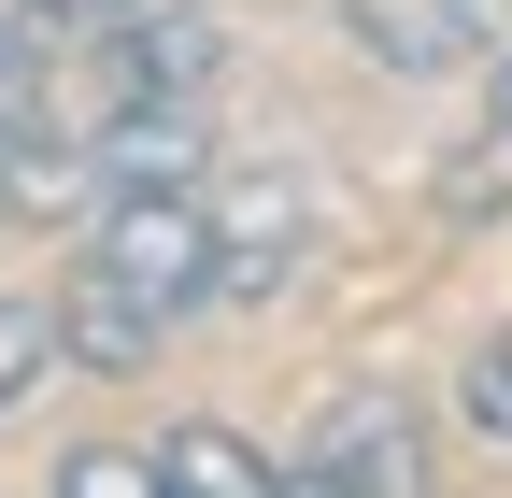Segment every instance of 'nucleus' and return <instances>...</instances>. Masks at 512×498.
<instances>
[{"label":"nucleus","instance_id":"obj_1","mask_svg":"<svg viewBox=\"0 0 512 498\" xmlns=\"http://www.w3.org/2000/svg\"><path fill=\"white\" fill-rule=\"evenodd\" d=\"M86 285H114L128 314H200L214 299V200L200 185H114L86 214Z\"/></svg>","mask_w":512,"mask_h":498},{"label":"nucleus","instance_id":"obj_2","mask_svg":"<svg viewBox=\"0 0 512 498\" xmlns=\"http://www.w3.org/2000/svg\"><path fill=\"white\" fill-rule=\"evenodd\" d=\"M228 72V29L200 15V0H143V15L86 29V100L72 129H100V114H171V100H214Z\"/></svg>","mask_w":512,"mask_h":498},{"label":"nucleus","instance_id":"obj_3","mask_svg":"<svg viewBox=\"0 0 512 498\" xmlns=\"http://www.w3.org/2000/svg\"><path fill=\"white\" fill-rule=\"evenodd\" d=\"M200 200H214V299H228V314L285 299V285H299V257H313V171L256 157V171L200 185Z\"/></svg>","mask_w":512,"mask_h":498},{"label":"nucleus","instance_id":"obj_4","mask_svg":"<svg viewBox=\"0 0 512 498\" xmlns=\"http://www.w3.org/2000/svg\"><path fill=\"white\" fill-rule=\"evenodd\" d=\"M342 29H356L370 72L441 86V72H484V57L512 43V0H342Z\"/></svg>","mask_w":512,"mask_h":498},{"label":"nucleus","instance_id":"obj_5","mask_svg":"<svg viewBox=\"0 0 512 498\" xmlns=\"http://www.w3.org/2000/svg\"><path fill=\"white\" fill-rule=\"evenodd\" d=\"M313 456H328L356 498H441V456H427V413L399 399V385H356V399H328L313 413Z\"/></svg>","mask_w":512,"mask_h":498},{"label":"nucleus","instance_id":"obj_6","mask_svg":"<svg viewBox=\"0 0 512 498\" xmlns=\"http://www.w3.org/2000/svg\"><path fill=\"white\" fill-rule=\"evenodd\" d=\"M157 456H171V484H185V498H271V484H285V470L256 456L242 427H228V413H185L171 442H157Z\"/></svg>","mask_w":512,"mask_h":498},{"label":"nucleus","instance_id":"obj_7","mask_svg":"<svg viewBox=\"0 0 512 498\" xmlns=\"http://www.w3.org/2000/svg\"><path fill=\"white\" fill-rule=\"evenodd\" d=\"M157 342H171L157 314H128L114 285H86V271H72V299H57V356H86V370H143Z\"/></svg>","mask_w":512,"mask_h":498},{"label":"nucleus","instance_id":"obj_8","mask_svg":"<svg viewBox=\"0 0 512 498\" xmlns=\"http://www.w3.org/2000/svg\"><path fill=\"white\" fill-rule=\"evenodd\" d=\"M57 498H185V484L143 442H72V456H57Z\"/></svg>","mask_w":512,"mask_h":498},{"label":"nucleus","instance_id":"obj_9","mask_svg":"<svg viewBox=\"0 0 512 498\" xmlns=\"http://www.w3.org/2000/svg\"><path fill=\"white\" fill-rule=\"evenodd\" d=\"M43 370H57V299L0 285V413H15V399H43Z\"/></svg>","mask_w":512,"mask_h":498},{"label":"nucleus","instance_id":"obj_10","mask_svg":"<svg viewBox=\"0 0 512 498\" xmlns=\"http://www.w3.org/2000/svg\"><path fill=\"white\" fill-rule=\"evenodd\" d=\"M456 427H470V442H512V342H470V370H456Z\"/></svg>","mask_w":512,"mask_h":498},{"label":"nucleus","instance_id":"obj_11","mask_svg":"<svg viewBox=\"0 0 512 498\" xmlns=\"http://www.w3.org/2000/svg\"><path fill=\"white\" fill-rule=\"evenodd\" d=\"M43 29H114V15H143V0H29Z\"/></svg>","mask_w":512,"mask_h":498},{"label":"nucleus","instance_id":"obj_12","mask_svg":"<svg viewBox=\"0 0 512 498\" xmlns=\"http://www.w3.org/2000/svg\"><path fill=\"white\" fill-rule=\"evenodd\" d=\"M271 498H356V484H342V470H328V456H299V470H285V484H271Z\"/></svg>","mask_w":512,"mask_h":498},{"label":"nucleus","instance_id":"obj_13","mask_svg":"<svg viewBox=\"0 0 512 498\" xmlns=\"http://www.w3.org/2000/svg\"><path fill=\"white\" fill-rule=\"evenodd\" d=\"M484 72H498V86H484V114H498V143H512V43L484 57Z\"/></svg>","mask_w":512,"mask_h":498}]
</instances>
